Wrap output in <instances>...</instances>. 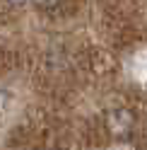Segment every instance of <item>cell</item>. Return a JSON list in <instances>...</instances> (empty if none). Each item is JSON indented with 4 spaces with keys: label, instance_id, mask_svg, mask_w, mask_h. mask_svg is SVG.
Listing matches in <instances>:
<instances>
[{
    "label": "cell",
    "instance_id": "cell-1",
    "mask_svg": "<svg viewBox=\"0 0 147 150\" xmlns=\"http://www.w3.org/2000/svg\"><path fill=\"white\" fill-rule=\"evenodd\" d=\"M133 124H135V116L128 109H116L108 114V128L116 136H128L133 131Z\"/></svg>",
    "mask_w": 147,
    "mask_h": 150
},
{
    "label": "cell",
    "instance_id": "cell-2",
    "mask_svg": "<svg viewBox=\"0 0 147 150\" xmlns=\"http://www.w3.org/2000/svg\"><path fill=\"white\" fill-rule=\"evenodd\" d=\"M32 3H34L36 7H41V10H53L60 0H32Z\"/></svg>",
    "mask_w": 147,
    "mask_h": 150
},
{
    "label": "cell",
    "instance_id": "cell-3",
    "mask_svg": "<svg viewBox=\"0 0 147 150\" xmlns=\"http://www.w3.org/2000/svg\"><path fill=\"white\" fill-rule=\"evenodd\" d=\"M7 3H10V5H24L27 0H7Z\"/></svg>",
    "mask_w": 147,
    "mask_h": 150
}]
</instances>
